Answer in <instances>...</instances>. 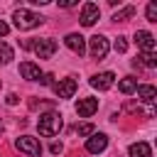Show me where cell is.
<instances>
[{"instance_id": "obj_1", "label": "cell", "mask_w": 157, "mask_h": 157, "mask_svg": "<svg viewBox=\"0 0 157 157\" xmlns=\"http://www.w3.org/2000/svg\"><path fill=\"white\" fill-rule=\"evenodd\" d=\"M37 128H39V135H44V137H54V135H59V130L64 128V120H61V115H59V113L47 110V113H42V115H39Z\"/></svg>"}, {"instance_id": "obj_2", "label": "cell", "mask_w": 157, "mask_h": 157, "mask_svg": "<svg viewBox=\"0 0 157 157\" xmlns=\"http://www.w3.org/2000/svg\"><path fill=\"white\" fill-rule=\"evenodd\" d=\"M12 22H15V27H17V29H34V27H39V25H42V17H39L37 12L27 10V7H20V10H15Z\"/></svg>"}, {"instance_id": "obj_3", "label": "cell", "mask_w": 157, "mask_h": 157, "mask_svg": "<svg viewBox=\"0 0 157 157\" xmlns=\"http://www.w3.org/2000/svg\"><path fill=\"white\" fill-rule=\"evenodd\" d=\"M15 147H17L20 152L32 155V157L42 155V145H39V140H37V137H32V135H22V137H17V140H15Z\"/></svg>"}, {"instance_id": "obj_4", "label": "cell", "mask_w": 157, "mask_h": 157, "mask_svg": "<svg viewBox=\"0 0 157 157\" xmlns=\"http://www.w3.org/2000/svg\"><path fill=\"white\" fill-rule=\"evenodd\" d=\"M108 49H110V44H108V39H105L103 34H93V37L88 39V52H91L93 59H103V56L108 54Z\"/></svg>"}, {"instance_id": "obj_5", "label": "cell", "mask_w": 157, "mask_h": 157, "mask_svg": "<svg viewBox=\"0 0 157 157\" xmlns=\"http://www.w3.org/2000/svg\"><path fill=\"white\" fill-rule=\"evenodd\" d=\"M54 93H56V98H71L76 93V78L74 76H66V78L56 81L54 83Z\"/></svg>"}, {"instance_id": "obj_6", "label": "cell", "mask_w": 157, "mask_h": 157, "mask_svg": "<svg viewBox=\"0 0 157 157\" xmlns=\"http://www.w3.org/2000/svg\"><path fill=\"white\" fill-rule=\"evenodd\" d=\"M32 49H34V54H37L39 59H49V56L56 52V42H54L52 37H47V39H37Z\"/></svg>"}, {"instance_id": "obj_7", "label": "cell", "mask_w": 157, "mask_h": 157, "mask_svg": "<svg viewBox=\"0 0 157 157\" xmlns=\"http://www.w3.org/2000/svg\"><path fill=\"white\" fill-rule=\"evenodd\" d=\"M113 83H115V74L113 71H101V74H93L91 76V86L98 88V91H108Z\"/></svg>"}, {"instance_id": "obj_8", "label": "cell", "mask_w": 157, "mask_h": 157, "mask_svg": "<svg viewBox=\"0 0 157 157\" xmlns=\"http://www.w3.org/2000/svg\"><path fill=\"white\" fill-rule=\"evenodd\" d=\"M108 147V135H103V132H93V135H88V140H86V150L91 152V155H98V152H103Z\"/></svg>"}, {"instance_id": "obj_9", "label": "cell", "mask_w": 157, "mask_h": 157, "mask_svg": "<svg viewBox=\"0 0 157 157\" xmlns=\"http://www.w3.org/2000/svg\"><path fill=\"white\" fill-rule=\"evenodd\" d=\"M98 17H101V7L96 2H86L83 10H81V25L83 27H91V25H96Z\"/></svg>"}, {"instance_id": "obj_10", "label": "cell", "mask_w": 157, "mask_h": 157, "mask_svg": "<svg viewBox=\"0 0 157 157\" xmlns=\"http://www.w3.org/2000/svg\"><path fill=\"white\" fill-rule=\"evenodd\" d=\"M135 44L145 52V54H155V47H157V42H155V37L150 34V32H145V29H140V32H135Z\"/></svg>"}, {"instance_id": "obj_11", "label": "cell", "mask_w": 157, "mask_h": 157, "mask_svg": "<svg viewBox=\"0 0 157 157\" xmlns=\"http://www.w3.org/2000/svg\"><path fill=\"white\" fill-rule=\"evenodd\" d=\"M96 110H98V98H78V103H76L78 118H91Z\"/></svg>"}, {"instance_id": "obj_12", "label": "cell", "mask_w": 157, "mask_h": 157, "mask_svg": "<svg viewBox=\"0 0 157 157\" xmlns=\"http://www.w3.org/2000/svg\"><path fill=\"white\" fill-rule=\"evenodd\" d=\"M64 44H66V47H69L74 54H78V56L86 52V39H83L78 32H71V34H66V37H64Z\"/></svg>"}, {"instance_id": "obj_13", "label": "cell", "mask_w": 157, "mask_h": 157, "mask_svg": "<svg viewBox=\"0 0 157 157\" xmlns=\"http://www.w3.org/2000/svg\"><path fill=\"white\" fill-rule=\"evenodd\" d=\"M20 74H22V78H27V81H39V78H42L39 66L32 64V61H22V64H20Z\"/></svg>"}, {"instance_id": "obj_14", "label": "cell", "mask_w": 157, "mask_h": 157, "mask_svg": "<svg viewBox=\"0 0 157 157\" xmlns=\"http://www.w3.org/2000/svg\"><path fill=\"white\" fill-rule=\"evenodd\" d=\"M128 155L130 157H152V150H150L147 142H132L130 150H128Z\"/></svg>"}, {"instance_id": "obj_15", "label": "cell", "mask_w": 157, "mask_h": 157, "mask_svg": "<svg viewBox=\"0 0 157 157\" xmlns=\"http://www.w3.org/2000/svg\"><path fill=\"white\" fill-rule=\"evenodd\" d=\"M135 91H137V96H140L145 103H152V101L157 98V88H155V86H150V83H142V86H137Z\"/></svg>"}, {"instance_id": "obj_16", "label": "cell", "mask_w": 157, "mask_h": 157, "mask_svg": "<svg viewBox=\"0 0 157 157\" xmlns=\"http://www.w3.org/2000/svg\"><path fill=\"white\" fill-rule=\"evenodd\" d=\"M135 66H145V69H155L157 66V56L155 54H137V59H135Z\"/></svg>"}, {"instance_id": "obj_17", "label": "cell", "mask_w": 157, "mask_h": 157, "mask_svg": "<svg viewBox=\"0 0 157 157\" xmlns=\"http://www.w3.org/2000/svg\"><path fill=\"white\" fill-rule=\"evenodd\" d=\"M118 88H120V93H135V88H137V78L135 76H125V78H120V83H118Z\"/></svg>"}, {"instance_id": "obj_18", "label": "cell", "mask_w": 157, "mask_h": 157, "mask_svg": "<svg viewBox=\"0 0 157 157\" xmlns=\"http://www.w3.org/2000/svg\"><path fill=\"white\" fill-rule=\"evenodd\" d=\"M12 56H15L12 47H10L7 42H0V64H10V61H12Z\"/></svg>"}, {"instance_id": "obj_19", "label": "cell", "mask_w": 157, "mask_h": 157, "mask_svg": "<svg viewBox=\"0 0 157 157\" xmlns=\"http://www.w3.org/2000/svg\"><path fill=\"white\" fill-rule=\"evenodd\" d=\"M132 15H135V7H132V5H128V7L118 10V12L113 15V20H115V22H125V20H130Z\"/></svg>"}, {"instance_id": "obj_20", "label": "cell", "mask_w": 157, "mask_h": 157, "mask_svg": "<svg viewBox=\"0 0 157 157\" xmlns=\"http://www.w3.org/2000/svg\"><path fill=\"white\" fill-rule=\"evenodd\" d=\"M76 132H78V135H93L96 130H93L91 123H81V125H76Z\"/></svg>"}, {"instance_id": "obj_21", "label": "cell", "mask_w": 157, "mask_h": 157, "mask_svg": "<svg viewBox=\"0 0 157 157\" xmlns=\"http://www.w3.org/2000/svg\"><path fill=\"white\" fill-rule=\"evenodd\" d=\"M147 20L150 22H157V2H150L147 5Z\"/></svg>"}, {"instance_id": "obj_22", "label": "cell", "mask_w": 157, "mask_h": 157, "mask_svg": "<svg viewBox=\"0 0 157 157\" xmlns=\"http://www.w3.org/2000/svg\"><path fill=\"white\" fill-rule=\"evenodd\" d=\"M125 49H128V42H125V37H118V39H115V52H120V54H123Z\"/></svg>"}, {"instance_id": "obj_23", "label": "cell", "mask_w": 157, "mask_h": 157, "mask_svg": "<svg viewBox=\"0 0 157 157\" xmlns=\"http://www.w3.org/2000/svg\"><path fill=\"white\" fill-rule=\"evenodd\" d=\"M52 78H54V76H52V74H42V78H39V81H42V83H44V86H52V83H54V81H52Z\"/></svg>"}, {"instance_id": "obj_24", "label": "cell", "mask_w": 157, "mask_h": 157, "mask_svg": "<svg viewBox=\"0 0 157 157\" xmlns=\"http://www.w3.org/2000/svg\"><path fill=\"white\" fill-rule=\"evenodd\" d=\"M49 150H52V155H59V152L64 150V145H61V142H52V147H49Z\"/></svg>"}, {"instance_id": "obj_25", "label": "cell", "mask_w": 157, "mask_h": 157, "mask_svg": "<svg viewBox=\"0 0 157 157\" xmlns=\"http://www.w3.org/2000/svg\"><path fill=\"white\" fill-rule=\"evenodd\" d=\"M5 101H7V105H15L20 98H17V93H7V98H5Z\"/></svg>"}, {"instance_id": "obj_26", "label": "cell", "mask_w": 157, "mask_h": 157, "mask_svg": "<svg viewBox=\"0 0 157 157\" xmlns=\"http://www.w3.org/2000/svg\"><path fill=\"white\" fill-rule=\"evenodd\" d=\"M76 0H59V7H74Z\"/></svg>"}, {"instance_id": "obj_27", "label": "cell", "mask_w": 157, "mask_h": 157, "mask_svg": "<svg viewBox=\"0 0 157 157\" xmlns=\"http://www.w3.org/2000/svg\"><path fill=\"white\" fill-rule=\"evenodd\" d=\"M7 32H10V27H7V22H2V20H0V37H5Z\"/></svg>"}, {"instance_id": "obj_28", "label": "cell", "mask_w": 157, "mask_h": 157, "mask_svg": "<svg viewBox=\"0 0 157 157\" xmlns=\"http://www.w3.org/2000/svg\"><path fill=\"white\" fill-rule=\"evenodd\" d=\"M0 86H2V81H0Z\"/></svg>"}]
</instances>
